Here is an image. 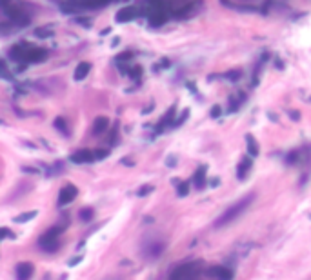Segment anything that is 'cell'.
<instances>
[{"instance_id":"1","label":"cell","mask_w":311,"mask_h":280,"mask_svg":"<svg viewBox=\"0 0 311 280\" xmlns=\"http://www.w3.org/2000/svg\"><path fill=\"white\" fill-rule=\"evenodd\" d=\"M253 202V195H247V197H244V198H240L238 202H235L233 206H229L228 209H226L224 213H222L219 219H216V222H215V228H224V226H228V224H231L237 216H240L242 213L246 211L247 207H250V204Z\"/></svg>"},{"instance_id":"2","label":"cell","mask_w":311,"mask_h":280,"mask_svg":"<svg viewBox=\"0 0 311 280\" xmlns=\"http://www.w3.org/2000/svg\"><path fill=\"white\" fill-rule=\"evenodd\" d=\"M62 231H64V228H62V226H53L51 229H48V231L44 233L42 237L39 238V246L42 247L44 251H48V253L56 251L58 247H60L58 235H60Z\"/></svg>"},{"instance_id":"3","label":"cell","mask_w":311,"mask_h":280,"mask_svg":"<svg viewBox=\"0 0 311 280\" xmlns=\"http://www.w3.org/2000/svg\"><path fill=\"white\" fill-rule=\"evenodd\" d=\"M6 13H8L9 20H11V24H13L15 27H24L29 24V15H26L18 8H11V6H9V8L6 9Z\"/></svg>"},{"instance_id":"4","label":"cell","mask_w":311,"mask_h":280,"mask_svg":"<svg viewBox=\"0 0 311 280\" xmlns=\"http://www.w3.org/2000/svg\"><path fill=\"white\" fill-rule=\"evenodd\" d=\"M77 195H78V190L75 188L73 184H68V185H64L60 190V193H58V206H68V204H71L77 198Z\"/></svg>"},{"instance_id":"5","label":"cell","mask_w":311,"mask_h":280,"mask_svg":"<svg viewBox=\"0 0 311 280\" xmlns=\"http://www.w3.org/2000/svg\"><path fill=\"white\" fill-rule=\"evenodd\" d=\"M48 58V51L42 48H29L26 53V58H24V62L26 64H40V62H44Z\"/></svg>"},{"instance_id":"6","label":"cell","mask_w":311,"mask_h":280,"mask_svg":"<svg viewBox=\"0 0 311 280\" xmlns=\"http://www.w3.org/2000/svg\"><path fill=\"white\" fill-rule=\"evenodd\" d=\"M137 17H138V8H135V6H126V8H122L120 11L115 15V20H117L118 24H126V22L135 20Z\"/></svg>"},{"instance_id":"7","label":"cell","mask_w":311,"mask_h":280,"mask_svg":"<svg viewBox=\"0 0 311 280\" xmlns=\"http://www.w3.org/2000/svg\"><path fill=\"white\" fill-rule=\"evenodd\" d=\"M71 160L75 164H91L95 160V153L93 149H78L71 155Z\"/></svg>"},{"instance_id":"8","label":"cell","mask_w":311,"mask_h":280,"mask_svg":"<svg viewBox=\"0 0 311 280\" xmlns=\"http://www.w3.org/2000/svg\"><path fill=\"white\" fill-rule=\"evenodd\" d=\"M169 18V11H155V13H149L147 15V22L151 27H160L164 26L166 22Z\"/></svg>"},{"instance_id":"9","label":"cell","mask_w":311,"mask_h":280,"mask_svg":"<svg viewBox=\"0 0 311 280\" xmlns=\"http://www.w3.org/2000/svg\"><path fill=\"white\" fill-rule=\"evenodd\" d=\"M33 264L29 262H20L15 269V275H17V280H29L33 276Z\"/></svg>"},{"instance_id":"10","label":"cell","mask_w":311,"mask_h":280,"mask_svg":"<svg viewBox=\"0 0 311 280\" xmlns=\"http://www.w3.org/2000/svg\"><path fill=\"white\" fill-rule=\"evenodd\" d=\"M27 46L24 42L22 44H17V46H13V48L9 49V58L15 62H24V58H26V53H27Z\"/></svg>"},{"instance_id":"11","label":"cell","mask_w":311,"mask_h":280,"mask_svg":"<svg viewBox=\"0 0 311 280\" xmlns=\"http://www.w3.org/2000/svg\"><path fill=\"white\" fill-rule=\"evenodd\" d=\"M209 275L216 276L219 280H231V278H233V271H231V269H228V267H224V266L211 267V269H209Z\"/></svg>"},{"instance_id":"12","label":"cell","mask_w":311,"mask_h":280,"mask_svg":"<svg viewBox=\"0 0 311 280\" xmlns=\"http://www.w3.org/2000/svg\"><path fill=\"white\" fill-rule=\"evenodd\" d=\"M109 128L108 116H97L95 122H93V135H102L106 133Z\"/></svg>"},{"instance_id":"13","label":"cell","mask_w":311,"mask_h":280,"mask_svg":"<svg viewBox=\"0 0 311 280\" xmlns=\"http://www.w3.org/2000/svg\"><path fill=\"white\" fill-rule=\"evenodd\" d=\"M89 71H91V64H89V62H80V64L77 66V69H75L73 78L80 82V80H84V78L89 75Z\"/></svg>"},{"instance_id":"14","label":"cell","mask_w":311,"mask_h":280,"mask_svg":"<svg viewBox=\"0 0 311 280\" xmlns=\"http://www.w3.org/2000/svg\"><path fill=\"white\" fill-rule=\"evenodd\" d=\"M200 6V2H193V4H188L186 8H182L177 11V18H190L197 13V8Z\"/></svg>"},{"instance_id":"15","label":"cell","mask_w":311,"mask_h":280,"mask_svg":"<svg viewBox=\"0 0 311 280\" xmlns=\"http://www.w3.org/2000/svg\"><path fill=\"white\" fill-rule=\"evenodd\" d=\"M246 144H247V155H250L251 159L259 157L260 149H259V144H257V140H255V137H253V135H246Z\"/></svg>"},{"instance_id":"16","label":"cell","mask_w":311,"mask_h":280,"mask_svg":"<svg viewBox=\"0 0 311 280\" xmlns=\"http://www.w3.org/2000/svg\"><path fill=\"white\" fill-rule=\"evenodd\" d=\"M193 182H195V188H197V190H204V185H206V166H200V168L197 169V173H195V177H193Z\"/></svg>"},{"instance_id":"17","label":"cell","mask_w":311,"mask_h":280,"mask_svg":"<svg viewBox=\"0 0 311 280\" xmlns=\"http://www.w3.org/2000/svg\"><path fill=\"white\" fill-rule=\"evenodd\" d=\"M109 2H113V0H78L80 8H89V9L102 8V6H108Z\"/></svg>"},{"instance_id":"18","label":"cell","mask_w":311,"mask_h":280,"mask_svg":"<svg viewBox=\"0 0 311 280\" xmlns=\"http://www.w3.org/2000/svg\"><path fill=\"white\" fill-rule=\"evenodd\" d=\"M250 169H251V159H242L240 160V164H238V168H237V177L238 178H246L247 177V173H250Z\"/></svg>"},{"instance_id":"19","label":"cell","mask_w":311,"mask_h":280,"mask_svg":"<svg viewBox=\"0 0 311 280\" xmlns=\"http://www.w3.org/2000/svg\"><path fill=\"white\" fill-rule=\"evenodd\" d=\"M55 128L58 131H60L62 135H66V137H68L69 135V130H68V122L64 120V118H62V116H58V118H55Z\"/></svg>"},{"instance_id":"20","label":"cell","mask_w":311,"mask_h":280,"mask_svg":"<svg viewBox=\"0 0 311 280\" xmlns=\"http://www.w3.org/2000/svg\"><path fill=\"white\" fill-rule=\"evenodd\" d=\"M53 33L55 31L51 27H39V29H35V37H39V39H49V37H53Z\"/></svg>"},{"instance_id":"21","label":"cell","mask_w":311,"mask_h":280,"mask_svg":"<svg viewBox=\"0 0 311 280\" xmlns=\"http://www.w3.org/2000/svg\"><path fill=\"white\" fill-rule=\"evenodd\" d=\"M173 115H175V106H173V108L168 111V115H166L164 118H162V122H160V126H159V130H162V128H164L166 124H169V122L173 120Z\"/></svg>"},{"instance_id":"22","label":"cell","mask_w":311,"mask_h":280,"mask_svg":"<svg viewBox=\"0 0 311 280\" xmlns=\"http://www.w3.org/2000/svg\"><path fill=\"white\" fill-rule=\"evenodd\" d=\"M188 191H190V184H188V182H180V184L177 185V193H178V197H186Z\"/></svg>"},{"instance_id":"23","label":"cell","mask_w":311,"mask_h":280,"mask_svg":"<svg viewBox=\"0 0 311 280\" xmlns=\"http://www.w3.org/2000/svg\"><path fill=\"white\" fill-rule=\"evenodd\" d=\"M35 215H37V211H27V213H24V215L15 216V222H26V220L35 219Z\"/></svg>"},{"instance_id":"24","label":"cell","mask_w":311,"mask_h":280,"mask_svg":"<svg viewBox=\"0 0 311 280\" xmlns=\"http://www.w3.org/2000/svg\"><path fill=\"white\" fill-rule=\"evenodd\" d=\"M80 219L91 220L93 219V209H91V207H84V209H80Z\"/></svg>"},{"instance_id":"25","label":"cell","mask_w":311,"mask_h":280,"mask_svg":"<svg viewBox=\"0 0 311 280\" xmlns=\"http://www.w3.org/2000/svg\"><path fill=\"white\" fill-rule=\"evenodd\" d=\"M93 153H95V160H102V159H106V157L109 155L108 149H95Z\"/></svg>"},{"instance_id":"26","label":"cell","mask_w":311,"mask_h":280,"mask_svg":"<svg viewBox=\"0 0 311 280\" xmlns=\"http://www.w3.org/2000/svg\"><path fill=\"white\" fill-rule=\"evenodd\" d=\"M131 56H133V55H131L130 51H126V53H122V55H118V56H117V62H124V60H130Z\"/></svg>"},{"instance_id":"27","label":"cell","mask_w":311,"mask_h":280,"mask_svg":"<svg viewBox=\"0 0 311 280\" xmlns=\"http://www.w3.org/2000/svg\"><path fill=\"white\" fill-rule=\"evenodd\" d=\"M140 73H142V69L138 68V66H137V68H133V69H131V71H130V75H131V77H133V78H138V77H140Z\"/></svg>"},{"instance_id":"28","label":"cell","mask_w":311,"mask_h":280,"mask_svg":"<svg viewBox=\"0 0 311 280\" xmlns=\"http://www.w3.org/2000/svg\"><path fill=\"white\" fill-rule=\"evenodd\" d=\"M151 191H153V188H151V185H147V188H140V190H138V195H140V197H144V195L151 193Z\"/></svg>"},{"instance_id":"29","label":"cell","mask_w":311,"mask_h":280,"mask_svg":"<svg viewBox=\"0 0 311 280\" xmlns=\"http://www.w3.org/2000/svg\"><path fill=\"white\" fill-rule=\"evenodd\" d=\"M0 75H2V77H6V78H9V75H8V69H6L4 62H0Z\"/></svg>"},{"instance_id":"30","label":"cell","mask_w":311,"mask_h":280,"mask_svg":"<svg viewBox=\"0 0 311 280\" xmlns=\"http://www.w3.org/2000/svg\"><path fill=\"white\" fill-rule=\"evenodd\" d=\"M221 115V108L219 106H213V109H211V116L213 118H216V116Z\"/></svg>"},{"instance_id":"31","label":"cell","mask_w":311,"mask_h":280,"mask_svg":"<svg viewBox=\"0 0 311 280\" xmlns=\"http://www.w3.org/2000/svg\"><path fill=\"white\" fill-rule=\"evenodd\" d=\"M9 6H11V0H0V8L8 9Z\"/></svg>"},{"instance_id":"32","label":"cell","mask_w":311,"mask_h":280,"mask_svg":"<svg viewBox=\"0 0 311 280\" xmlns=\"http://www.w3.org/2000/svg\"><path fill=\"white\" fill-rule=\"evenodd\" d=\"M80 260H82L80 257H78V259H75V260H69V266H75V264H78Z\"/></svg>"},{"instance_id":"33","label":"cell","mask_w":311,"mask_h":280,"mask_svg":"<svg viewBox=\"0 0 311 280\" xmlns=\"http://www.w3.org/2000/svg\"><path fill=\"white\" fill-rule=\"evenodd\" d=\"M211 185H219V178H213V180H211Z\"/></svg>"}]
</instances>
